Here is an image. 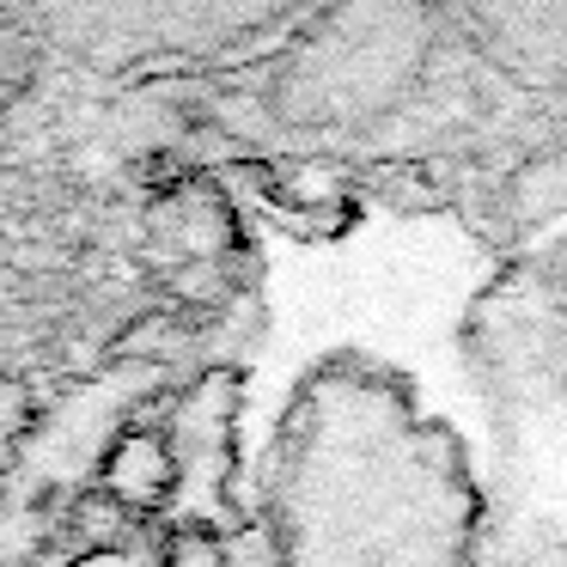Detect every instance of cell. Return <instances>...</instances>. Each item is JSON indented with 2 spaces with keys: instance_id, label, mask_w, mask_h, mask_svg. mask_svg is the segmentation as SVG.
Returning <instances> with one entry per match:
<instances>
[{
  "instance_id": "6da1fadb",
  "label": "cell",
  "mask_w": 567,
  "mask_h": 567,
  "mask_svg": "<svg viewBox=\"0 0 567 567\" xmlns=\"http://www.w3.org/2000/svg\"><path fill=\"white\" fill-rule=\"evenodd\" d=\"M275 567H476V488L457 440L372 367H323L287 409L269 470Z\"/></svg>"
},
{
  "instance_id": "7a4b0ae2",
  "label": "cell",
  "mask_w": 567,
  "mask_h": 567,
  "mask_svg": "<svg viewBox=\"0 0 567 567\" xmlns=\"http://www.w3.org/2000/svg\"><path fill=\"white\" fill-rule=\"evenodd\" d=\"M318 0H0V25L99 86L269 62Z\"/></svg>"
},
{
  "instance_id": "3957f363",
  "label": "cell",
  "mask_w": 567,
  "mask_h": 567,
  "mask_svg": "<svg viewBox=\"0 0 567 567\" xmlns=\"http://www.w3.org/2000/svg\"><path fill=\"white\" fill-rule=\"evenodd\" d=\"M440 31L433 0H318L269 55V111L293 128L379 123L421 86Z\"/></svg>"
},
{
  "instance_id": "277c9868",
  "label": "cell",
  "mask_w": 567,
  "mask_h": 567,
  "mask_svg": "<svg viewBox=\"0 0 567 567\" xmlns=\"http://www.w3.org/2000/svg\"><path fill=\"white\" fill-rule=\"evenodd\" d=\"M433 7L518 86L567 80V0H433Z\"/></svg>"
},
{
  "instance_id": "5b68a950",
  "label": "cell",
  "mask_w": 567,
  "mask_h": 567,
  "mask_svg": "<svg viewBox=\"0 0 567 567\" xmlns=\"http://www.w3.org/2000/svg\"><path fill=\"white\" fill-rule=\"evenodd\" d=\"M506 208H513V220H525V226L567 214V147L530 159L525 172L513 177V196H506Z\"/></svg>"
},
{
  "instance_id": "8992f818",
  "label": "cell",
  "mask_w": 567,
  "mask_h": 567,
  "mask_svg": "<svg viewBox=\"0 0 567 567\" xmlns=\"http://www.w3.org/2000/svg\"><path fill=\"white\" fill-rule=\"evenodd\" d=\"M172 567H226V561H220V549H214L208 537H196V530H189V537H177Z\"/></svg>"
},
{
  "instance_id": "52a82bcc",
  "label": "cell",
  "mask_w": 567,
  "mask_h": 567,
  "mask_svg": "<svg viewBox=\"0 0 567 567\" xmlns=\"http://www.w3.org/2000/svg\"><path fill=\"white\" fill-rule=\"evenodd\" d=\"M80 567H147V561H135V555H86Z\"/></svg>"
}]
</instances>
